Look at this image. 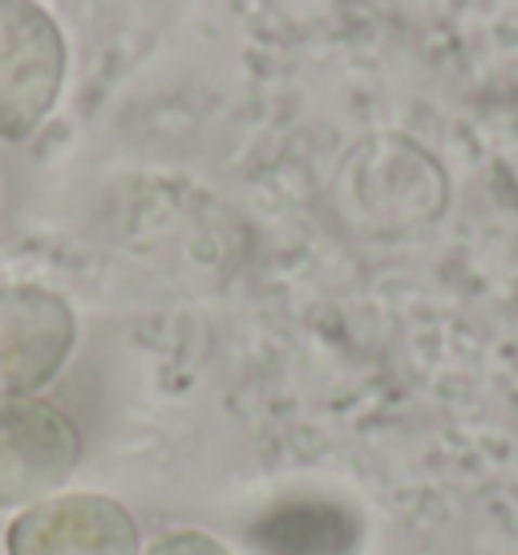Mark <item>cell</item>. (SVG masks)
<instances>
[{"instance_id":"obj_1","label":"cell","mask_w":518,"mask_h":555,"mask_svg":"<svg viewBox=\"0 0 518 555\" xmlns=\"http://www.w3.org/2000/svg\"><path fill=\"white\" fill-rule=\"evenodd\" d=\"M69 69L65 33L37 0H0V139H33L53 114Z\"/></svg>"},{"instance_id":"obj_2","label":"cell","mask_w":518,"mask_h":555,"mask_svg":"<svg viewBox=\"0 0 518 555\" xmlns=\"http://www.w3.org/2000/svg\"><path fill=\"white\" fill-rule=\"evenodd\" d=\"M77 340V317L46 284L0 288V401L37 398L65 370Z\"/></svg>"},{"instance_id":"obj_3","label":"cell","mask_w":518,"mask_h":555,"mask_svg":"<svg viewBox=\"0 0 518 555\" xmlns=\"http://www.w3.org/2000/svg\"><path fill=\"white\" fill-rule=\"evenodd\" d=\"M81 459V438L49 401H0V511L33 507L62 491Z\"/></svg>"},{"instance_id":"obj_4","label":"cell","mask_w":518,"mask_h":555,"mask_svg":"<svg viewBox=\"0 0 518 555\" xmlns=\"http://www.w3.org/2000/svg\"><path fill=\"white\" fill-rule=\"evenodd\" d=\"M9 555H138L134 515L109 494H49L9 524Z\"/></svg>"},{"instance_id":"obj_5","label":"cell","mask_w":518,"mask_h":555,"mask_svg":"<svg viewBox=\"0 0 518 555\" xmlns=\"http://www.w3.org/2000/svg\"><path fill=\"white\" fill-rule=\"evenodd\" d=\"M146 555H231L228 547L203 531H170L158 543H151Z\"/></svg>"}]
</instances>
